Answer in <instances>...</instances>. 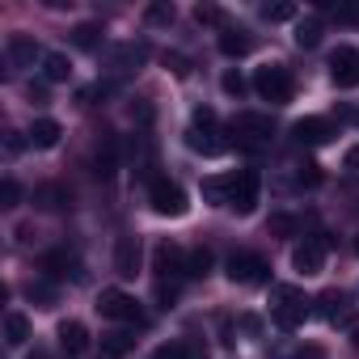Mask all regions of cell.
Masks as SVG:
<instances>
[{"label": "cell", "mask_w": 359, "mask_h": 359, "mask_svg": "<svg viewBox=\"0 0 359 359\" xmlns=\"http://www.w3.org/2000/svg\"><path fill=\"white\" fill-rule=\"evenodd\" d=\"M271 317H275L279 330H300L304 317H309V300H304V292L292 287V283L271 287Z\"/></svg>", "instance_id": "cell-1"}, {"label": "cell", "mask_w": 359, "mask_h": 359, "mask_svg": "<svg viewBox=\"0 0 359 359\" xmlns=\"http://www.w3.org/2000/svg\"><path fill=\"white\" fill-rule=\"evenodd\" d=\"M254 93H258L262 102H271V106H287L292 93H296L292 68H283V64H262V68L254 72Z\"/></svg>", "instance_id": "cell-2"}, {"label": "cell", "mask_w": 359, "mask_h": 359, "mask_svg": "<svg viewBox=\"0 0 359 359\" xmlns=\"http://www.w3.org/2000/svg\"><path fill=\"white\" fill-rule=\"evenodd\" d=\"M258 191H262L258 169H237V173H229V208H233L237 216H250V212L258 208Z\"/></svg>", "instance_id": "cell-3"}, {"label": "cell", "mask_w": 359, "mask_h": 359, "mask_svg": "<svg viewBox=\"0 0 359 359\" xmlns=\"http://www.w3.org/2000/svg\"><path fill=\"white\" fill-rule=\"evenodd\" d=\"M233 135H237V144H241V148H266V144H271V135H275V123H271V114L241 110V114L233 118Z\"/></svg>", "instance_id": "cell-4"}, {"label": "cell", "mask_w": 359, "mask_h": 359, "mask_svg": "<svg viewBox=\"0 0 359 359\" xmlns=\"http://www.w3.org/2000/svg\"><path fill=\"white\" fill-rule=\"evenodd\" d=\"M148 203L156 216H173V220L187 216V191L177 182H169V177H152L148 182Z\"/></svg>", "instance_id": "cell-5"}, {"label": "cell", "mask_w": 359, "mask_h": 359, "mask_svg": "<svg viewBox=\"0 0 359 359\" xmlns=\"http://www.w3.org/2000/svg\"><path fill=\"white\" fill-rule=\"evenodd\" d=\"M229 279L241 283V287L266 283V279H271V262L258 258V254H233V258H229Z\"/></svg>", "instance_id": "cell-6"}, {"label": "cell", "mask_w": 359, "mask_h": 359, "mask_svg": "<svg viewBox=\"0 0 359 359\" xmlns=\"http://www.w3.org/2000/svg\"><path fill=\"white\" fill-rule=\"evenodd\" d=\"M106 321H140V304H135V296H127V292H118V287H106L102 296H97V304H93Z\"/></svg>", "instance_id": "cell-7"}, {"label": "cell", "mask_w": 359, "mask_h": 359, "mask_svg": "<svg viewBox=\"0 0 359 359\" xmlns=\"http://www.w3.org/2000/svg\"><path fill=\"white\" fill-rule=\"evenodd\" d=\"M325 250H330L325 237H304V241L292 250V266H296L300 275H321V271H325Z\"/></svg>", "instance_id": "cell-8"}, {"label": "cell", "mask_w": 359, "mask_h": 359, "mask_svg": "<svg viewBox=\"0 0 359 359\" xmlns=\"http://www.w3.org/2000/svg\"><path fill=\"white\" fill-rule=\"evenodd\" d=\"M330 81L338 89H355L359 85V51L355 47H338L330 55Z\"/></svg>", "instance_id": "cell-9"}, {"label": "cell", "mask_w": 359, "mask_h": 359, "mask_svg": "<svg viewBox=\"0 0 359 359\" xmlns=\"http://www.w3.org/2000/svg\"><path fill=\"white\" fill-rule=\"evenodd\" d=\"M292 140L300 144V148H321V144H330L334 140V123L330 118H300L296 127H292Z\"/></svg>", "instance_id": "cell-10"}, {"label": "cell", "mask_w": 359, "mask_h": 359, "mask_svg": "<svg viewBox=\"0 0 359 359\" xmlns=\"http://www.w3.org/2000/svg\"><path fill=\"white\" fill-rule=\"evenodd\" d=\"M156 275H161V283H177V279L187 275V254L177 250L173 241L156 245Z\"/></svg>", "instance_id": "cell-11"}, {"label": "cell", "mask_w": 359, "mask_h": 359, "mask_svg": "<svg viewBox=\"0 0 359 359\" xmlns=\"http://www.w3.org/2000/svg\"><path fill=\"white\" fill-rule=\"evenodd\" d=\"M187 148L199 156H220L229 152V140L220 135V127H187Z\"/></svg>", "instance_id": "cell-12"}, {"label": "cell", "mask_w": 359, "mask_h": 359, "mask_svg": "<svg viewBox=\"0 0 359 359\" xmlns=\"http://www.w3.org/2000/svg\"><path fill=\"white\" fill-rule=\"evenodd\" d=\"M313 304H317V313H321L330 325H355V309H351V300H346L342 292H321Z\"/></svg>", "instance_id": "cell-13"}, {"label": "cell", "mask_w": 359, "mask_h": 359, "mask_svg": "<svg viewBox=\"0 0 359 359\" xmlns=\"http://www.w3.org/2000/svg\"><path fill=\"white\" fill-rule=\"evenodd\" d=\"M114 271L123 279H135V271H140V241L135 237H118V245H114Z\"/></svg>", "instance_id": "cell-14"}, {"label": "cell", "mask_w": 359, "mask_h": 359, "mask_svg": "<svg viewBox=\"0 0 359 359\" xmlns=\"http://www.w3.org/2000/svg\"><path fill=\"white\" fill-rule=\"evenodd\" d=\"M152 359H208V351L199 342H187V338H169L152 351Z\"/></svg>", "instance_id": "cell-15"}, {"label": "cell", "mask_w": 359, "mask_h": 359, "mask_svg": "<svg viewBox=\"0 0 359 359\" xmlns=\"http://www.w3.org/2000/svg\"><path fill=\"white\" fill-rule=\"evenodd\" d=\"M60 346H64L68 359H76V355L89 346V330H85L81 321H64V325H60Z\"/></svg>", "instance_id": "cell-16"}, {"label": "cell", "mask_w": 359, "mask_h": 359, "mask_svg": "<svg viewBox=\"0 0 359 359\" xmlns=\"http://www.w3.org/2000/svg\"><path fill=\"white\" fill-rule=\"evenodd\" d=\"M220 51H224L229 60H241V55H250V51H254V34H250V30H233V26H229V30L220 34Z\"/></svg>", "instance_id": "cell-17"}, {"label": "cell", "mask_w": 359, "mask_h": 359, "mask_svg": "<svg viewBox=\"0 0 359 359\" xmlns=\"http://www.w3.org/2000/svg\"><path fill=\"white\" fill-rule=\"evenodd\" d=\"M34 60H39V43L26 39V34H13V39H9V64H13V68H30Z\"/></svg>", "instance_id": "cell-18"}, {"label": "cell", "mask_w": 359, "mask_h": 359, "mask_svg": "<svg viewBox=\"0 0 359 359\" xmlns=\"http://www.w3.org/2000/svg\"><path fill=\"white\" fill-rule=\"evenodd\" d=\"M43 266H47V275H72V279H81V262H76L72 250H51L43 258Z\"/></svg>", "instance_id": "cell-19"}, {"label": "cell", "mask_w": 359, "mask_h": 359, "mask_svg": "<svg viewBox=\"0 0 359 359\" xmlns=\"http://www.w3.org/2000/svg\"><path fill=\"white\" fill-rule=\"evenodd\" d=\"M60 135H64V127L55 118H34V127H30V144L34 148H55Z\"/></svg>", "instance_id": "cell-20"}, {"label": "cell", "mask_w": 359, "mask_h": 359, "mask_svg": "<svg viewBox=\"0 0 359 359\" xmlns=\"http://www.w3.org/2000/svg\"><path fill=\"white\" fill-rule=\"evenodd\" d=\"M292 39H296L300 51H313V47L321 43V18H300L296 30H292Z\"/></svg>", "instance_id": "cell-21"}, {"label": "cell", "mask_w": 359, "mask_h": 359, "mask_svg": "<svg viewBox=\"0 0 359 359\" xmlns=\"http://www.w3.org/2000/svg\"><path fill=\"white\" fill-rule=\"evenodd\" d=\"M5 342L9 346H26L30 342V317L26 313H9L5 317Z\"/></svg>", "instance_id": "cell-22"}, {"label": "cell", "mask_w": 359, "mask_h": 359, "mask_svg": "<svg viewBox=\"0 0 359 359\" xmlns=\"http://www.w3.org/2000/svg\"><path fill=\"white\" fill-rule=\"evenodd\" d=\"M72 47H81V51H97V47H102V26H97V22H81V26H72Z\"/></svg>", "instance_id": "cell-23"}, {"label": "cell", "mask_w": 359, "mask_h": 359, "mask_svg": "<svg viewBox=\"0 0 359 359\" xmlns=\"http://www.w3.org/2000/svg\"><path fill=\"white\" fill-rule=\"evenodd\" d=\"M148 60V47H135V43H123L118 51H114V68L118 72H131V68H140Z\"/></svg>", "instance_id": "cell-24"}, {"label": "cell", "mask_w": 359, "mask_h": 359, "mask_svg": "<svg viewBox=\"0 0 359 359\" xmlns=\"http://www.w3.org/2000/svg\"><path fill=\"white\" fill-rule=\"evenodd\" d=\"M43 76H47L51 85H60V81H68V76H72V64H68V55H60V51H51V55H43Z\"/></svg>", "instance_id": "cell-25"}, {"label": "cell", "mask_w": 359, "mask_h": 359, "mask_svg": "<svg viewBox=\"0 0 359 359\" xmlns=\"http://www.w3.org/2000/svg\"><path fill=\"white\" fill-rule=\"evenodd\" d=\"M203 199H212L216 208H229V173L224 177H203Z\"/></svg>", "instance_id": "cell-26"}, {"label": "cell", "mask_w": 359, "mask_h": 359, "mask_svg": "<svg viewBox=\"0 0 359 359\" xmlns=\"http://www.w3.org/2000/svg\"><path fill=\"white\" fill-rule=\"evenodd\" d=\"M195 22H199V26H216L220 34L229 30V13H224L220 5H199V9H195Z\"/></svg>", "instance_id": "cell-27"}, {"label": "cell", "mask_w": 359, "mask_h": 359, "mask_svg": "<svg viewBox=\"0 0 359 359\" xmlns=\"http://www.w3.org/2000/svg\"><path fill=\"white\" fill-rule=\"evenodd\" d=\"M212 262H216V258H212V250H191V254H187V275L203 279V275L212 271Z\"/></svg>", "instance_id": "cell-28"}, {"label": "cell", "mask_w": 359, "mask_h": 359, "mask_svg": "<svg viewBox=\"0 0 359 359\" xmlns=\"http://www.w3.org/2000/svg\"><path fill=\"white\" fill-rule=\"evenodd\" d=\"M321 182V169L313 165V161H304V165H296V187H304V191H313Z\"/></svg>", "instance_id": "cell-29"}, {"label": "cell", "mask_w": 359, "mask_h": 359, "mask_svg": "<svg viewBox=\"0 0 359 359\" xmlns=\"http://www.w3.org/2000/svg\"><path fill=\"white\" fill-rule=\"evenodd\" d=\"M34 199H39V208H47V212H55V208H64V203H68V195H64L60 187H43Z\"/></svg>", "instance_id": "cell-30"}, {"label": "cell", "mask_w": 359, "mask_h": 359, "mask_svg": "<svg viewBox=\"0 0 359 359\" xmlns=\"http://www.w3.org/2000/svg\"><path fill=\"white\" fill-rule=\"evenodd\" d=\"M30 300L34 304H55V283H47V279H39V283H30Z\"/></svg>", "instance_id": "cell-31"}, {"label": "cell", "mask_w": 359, "mask_h": 359, "mask_svg": "<svg viewBox=\"0 0 359 359\" xmlns=\"http://www.w3.org/2000/svg\"><path fill=\"white\" fill-rule=\"evenodd\" d=\"M144 18H148V26H169L173 22V5H148Z\"/></svg>", "instance_id": "cell-32"}, {"label": "cell", "mask_w": 359, "mask_h": 359, "mask_svg": "<svg viewBox=\"0 0 359 359\" xmlns=\"http://www.w3.org/2000/svg\"><path fill=\"white\" fill-rule=\"evenodd\" d=\"M262 18L266 22H292L296 18V5H262Z\"/></svg>", "instance_id": "cell-33"}, {"label": "cell", "mask_w": 359, "mask_h": 359, "mask_svg": "<svg viewBox=\"0 0 359 359\" xmlns=\"http://www.w3.org/2000/svg\"><path fill=\"white\" fill-rule=\"evenodd\" d=\"M220 85H224V93H229V97H241V93H245V76H241V72H233V68L220 76Z\"/></svg>", "instance_id": "cell-34"}, {"label": "cell", "mask_w": 359, "mask_h": 359, "mask_svg": "<svg viewBox=\"0 0 359 359\" xmlns=\"http://www.w3.org/2000/svg\"><path fill=\"white\" fill-rule=\"evenodd\" d=\"M191 127H220V118H216V110H212V106H195Z\"/></svg>", "instance_id": "cell-35"}, {"label": "cell", "mask_w": 359, "mask_h": 359, "mask_svg": "<svg viewBox=\"0 0 359 359\" xmlns=\"http://www.w3.org/2000/svg\"><path fill=\"white\" fill-rule=\"evenodd\" d=\"M97 173H102V177L114 173V140H106V148L97 152Z\"/></svg>", "instance_id": "cell-36"}, {"label": "cell", "mask_w": 359, "mask_h": 359, "mask_svg": "<svg viewBox=\"0 0 359 359\" xmlns=\"http://www.w3.org/2000/svg\"><path fill=\"white\" fill-rule=\"evenodd\" d=\"M0 199H5V208H18V199H22V187L13 182V177H5V182H0Z\"/></svg>", "instance_id": "cell-37"}, {"label": "cell", "mask_w": 359, "mask_h": 359, "mask_svg": "<svg viewBox=\"0 0 359 359\" xmlns=\"http://www.w3.org/2000/svg\"><path fill=\"white\" fill-rule=\"evenodd\" d=\"M102 346H106L110 355H123V351H131V338H127V334H110Z\"/></svg>", "instance_id": "cell-38"}, {"label": "cell", "mask_w": 359, "mask_h": 359, "mask_svg": "<svg viewBox=\"0 0 359 359\" xmlns=\"http://www.w3.org/2000/svg\"><path fill=\"white\" fill-rule=\"evenodd\" d=\"M156 300H161V309H169L177 300V283H156Z\"/></svg>", "instance_id": "cell-39"}, {"label": "cell", "mask_w": 359, "mask_h": 359, "mask_svg": "<svg viewBox=\"0 0 359 359\" xmlns=\"http://www.w3.org/2000/svg\"><path fill=\"white\" fill-rule=\"evenodd\" d=\"M334 18H338V22H351V26H355V22H359V5H334Z\"/></svg>", "instance_id": "cell-40"}, {"label": "cell", "mask_w": 359, "mask_h": 359, "mask_svg": "<svg viewBox=\"0 0 359 359\" xmlns=\"http://www.w3.org/2000/svg\"><path fill=\"white\" fill-rule=\"evenodd\" d=\"M165 64H169V68H173L177 76H187V72H191V64H187L182 55H165Z\"/></svg>", "instance_id": "cell-41"}, {"label": "cell", "mask_w": 359, "mask_h": 359, "mask_svg": "<svg viewBox=\"0 0 359 359\" xmlns=\"http://www.w3.org/2000/svg\"><path fill=\"white\" fill-rule=\"evenodd\" d=\"M296 359H325V351H321V346H300Z\"/></svg>", "instance_id": "cell-42"}, {"label": "cell", "mask_w": 359, "mask_h": 359, "mask_svg": "<svg viewBox=\"0 0 359 359\" xmlns=\"http://www.w3.org/2000/svg\"><path fill=\"white\" fill-rule=\"evenodd\" d=\"M131 114H135L140 123H152V106H144V102H140V106H131Z\"/></svg>", "instance_id": "cell-43"}, {"label": "cell", "mask_w": 359, "mask_h": 359, "mask_svg": "<svg viewBox=\"0 0 359 359\" xmlns=\"http://www.w3.org/2000/svg\"><path fill=\"white\" fill-rule=\"evenodd\" d=\"M346 169H351V173H355V177H359V144H355V148H351V152H346Z\"/></svg>", "instance_id": "cell-44"}, {"label": "cell", "mask_w": 359, "mask_h": 359, "mask_svg": "<svg viewBox=\"0 0 359 359\" xmlns=\"http://www.w3.org/2000/svg\"><path fill=\"white\" fill-rule=\"evenodd\" d=\"M342 118H351V123H359V106H351V110H342Z\"/></svg>", "instance_id": "cell-45"}, {"label": "cell", "mask_w": 359, "mask_h": 359, "mask_svg": "<svg viewBox=\"0 0 359 359\" xmlns=\"http://www.w3.org/2000/svg\"><path fill=\"white\" fill-rule=\"evenodd\" d=\"M351 342H355V351H359V321L351 325Z\"/></svg>", "instance_id": "cell-46"}, {"label": "cell", "mask_w": 359, "mask_h": 359, "mask_svg": "<svg viewBox=\"0 0 359 359\" xmlns=\"http://www.w3.org/2000/svg\"><path fill=\"white\" fill-rule=\"evenodd\" d=\"M30 359H47V351H39V346H34V355H30Z\"/></svg>", "instance_id": "cell-47"}, {"label": "cell", "mask_w": 359, "mask_h": 359, "mask_svg": "<svg viewBox=\"0 0 359 359\" xmlns=\"http://www.w3.org/2000/svg\"><path fill=\"white\" fill-rule=\"evenodd\" d=\"M355 254H359V241H355Z\"/></svg>", "instance_id": "cell-48"}]
</instances>
